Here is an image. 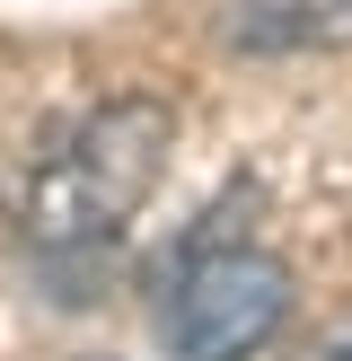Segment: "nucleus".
Returning a JSON list of instances; mask_svg holds the SVG:
<instances>
[{
  "instance_id": "nucleus-1",
  "label": "nucleus",
  "mask_w": 352,
  "mask_h": 361,
  "mask_svg": "<svg viewBox=\"0 0 352 361\" xmlns=\"http://www.w3.org/2000/svg\"><path fill=\"white\" fill-rule=\"evenodd\" d=\"M168 150H176V115L158 97H106L97 115H80L70 141L53 159H35L18 203H9L27 247L35 256H88V247H106L150 203V185L168 176Z\"/></svg>"
},
{
  "instance_id": "nucleus-2",
  "label": "nucleus",
  "mask_w": 352,
  "mask_h": 361,
  "mask_svg": "<svg viewBox=\"0 0 352 361\" xmlns=\"http://www.w3.org/2000/svg\"><path fill=\"white\" fill-rule=\"evenodd\" d=\"M291 326V264L264 247H194L158 291V344L176 361H256Z\"/></svg>"
},
{
  "instance_id": "nucleus-3",
  "label": "nucleus",
  "mask_w": 352,
  "mask_h": 361,
  "mask_svg": "<svg viewBox=\"0 0 352 361\" xmlns=\"http://www.w3.org/2000/svg\"><path fill=\"white\" fill-rule=\"evenodd\" d=\"M229 44H246V53H334V44H352V0H238Z\"/></svg>"
},
{
  "instance_id": "nucleus-4",
  "label": "nucleus",
  "mask_w": 352,
  "mask_h": 361,
  "mask_svg": "<svg viewBox=\"0 0 352 361\" xmlns=\"http://www.w3.org/2000/svg\"><path fill=\"white\" fill-rule=\"evenodd\" d=\"M308 361H352V317H344V326H334V335H326V344H317Z\"/></svg>"
}]
</instances>
